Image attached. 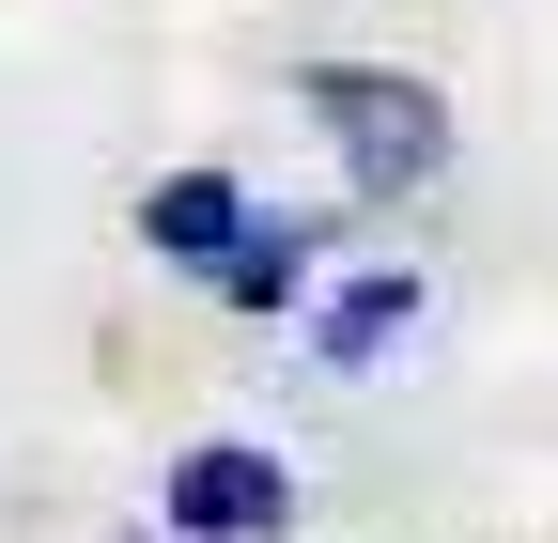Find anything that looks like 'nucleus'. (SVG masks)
Wrapping results in <instances>:
<instances>
[{"label": "nucleus", "mask_w": 558, "mask_h": 543, "mask_svg": "<svg viewBox=\"0 0 558 543\" xmlns=\"http://www.w3.org/2000/svg\"><path fill=\"white\" fill-rule=\"evenodd\" d=\"M418 311H435L418 264H357L341 295H311V358H326V373H388V358L418 342Z\"/></svg>", "instance_id": "nucleus-4"}, {"label": "nucleus", "mask_w": 558, "mask_h": 543, "mask_svg": "<svg viewBox=\"0 0 558 543\" xmlns=\"http://www.w3.org/2000/svg\"><path fill=\"white\" fill-rule=\"evenodd\" d=\"M156 543H171V528H156Z\"/></svg>", "instance_id": "nucleus-6"}, {"label": "nucleus", "mask_w": 558, "mask_h": 543, "mask_svg": "<svg viewBox=\"0 0 558 543\" xmlns=\"http://www.w3.org/2000/svg\"><path fill=\"white\" fill-rule=\"evenodd\" d=\"M326 249H341V202H279V218L248 202V233H233V264H218V280H202V295L264 326V311H295V295L326 280Z\"/></svg>", "instance_id": "nucleus-3"}, {"label": "nucleus", "mask_w": 558, "mask_h": 543, "mask_svg": "<svg viewBox=\"0 0 558 543\" xmlns=\"http://www.w3.org/2000/svg\"><path fill=\"white\" fill-rule=\"evenodd\" d=\"M233 233H248V186L233 171H156V186H140V249H156L171 280H218Z\"/></svg>", "instance_id": "nucleus-5"}, {"label": "nucleus", "mask_w": 558, "mask_h": 543, "mask_svg": "<svg viewBox=\"0 0 558 543\" xmlns=\"http://www.w3.org/2000/svg\"><path fill=\"white\" fill-rule=\"evenodd\" d=\"M156 528L171 543H279L295 528V466L248 450V435H202V450L156 466Z\"/></svg>", "instance_id": "nucleus-2"}, {"label": "nucleus", "mask_w": 558, "mask_h": 543, "mask_svg": "<svg viewBox=\"0 0 558 543\" xmlns=\"http://www.w3.org/2000/svg\"><path fill=\"white\" fill-rule=\"evenodd\" d=\"M295 109L341 141V171H357V202H403L450 171V94L403 79V62H295Z\"/></svg>", "instance_id": "nucleus-1"}]
</instances>
